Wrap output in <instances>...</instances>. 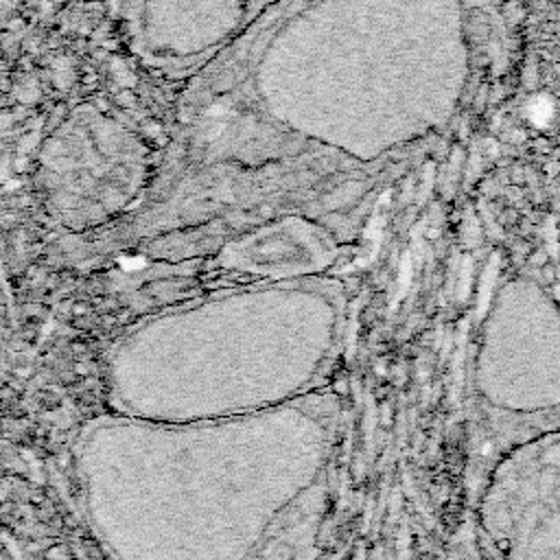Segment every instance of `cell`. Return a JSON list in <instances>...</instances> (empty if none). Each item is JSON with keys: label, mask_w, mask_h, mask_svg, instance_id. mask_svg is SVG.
Instances as JSON below:
<instances>
[{"label": "cell", "mask_w": 560, "mask_h": 560, "mask_svg": "<svg viewBox=\"0 0 560 560\" xmlns=\"http://www.w3.org/2000/svg\"><path fill=\"white\" fill-rule=\"evenodd\" d=\"M486 396L523 440L560 427V308L545 287H503L486 346Z\"/></svg>", "instance_id": "1"}, {"label": "cell", "mask_w": 560, "mask_h": 560, "mask_svg": "<svg viewBox=\"0 0 560 560\" xmlns=\"http://www.w3.org/2000/svg\"><path fill=\"white\" fill-rule=\"evenodd\" d=\"M483 521L501 560H560V427L505 448Z\"/></svg>", "instance_id": "2"}]
</instances>
